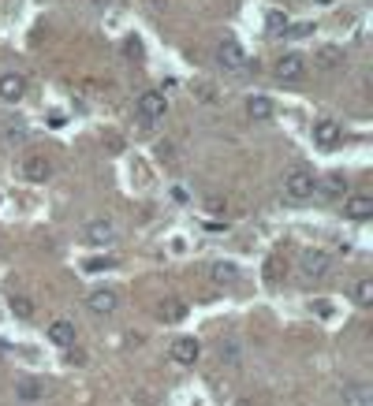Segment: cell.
<instances>
[{"label": "cell", "mask_w": 373, "mask_h": 406, "mask_svg": "<svg viewBox=\"0 0 373 406\" xmlns=\"http://www.w3.org/2000/svg\"><path fill=\"white\" fill-rule=\"evenodd\" d=\"M272 112H276V105H272V97H265V94H258V97H250L247 101V116L250 119H272Z\"/></svg>", "instance_id": "e0dca14e"}, {"label": "cell", "mask_w": 373, "mask_h": 406, "mask_svg": "<svg viewBox=\"0 0 373 406\" xmlns=\"http://www.w3.org/2000/svg\"><path fill=\"white\" fill-rule=\"evenodd\" d=\"M314 68L317 71L343 68V49H340V45H317V49H314Z\"/></svg>", "instance_id": "7c38bea8"}, {"label": "cell", "mask_w": 373, "mask_h": 406, "mask_svg": "<svg viewBox=\"0 0 373 406\" xmlns=\"http://www.w3.org/2000/svg\"><path fill=\"white\" fill-rule=\"evenodd\" d=\"M49 343H57L60 350H68L71 343H75V325H71V321H63V317H57L49 325Z\"/></svg>", "instance_id": "5bb4252c"}, {"label": "cell", "mask_w": 373, "mask_h": 406, "mask_svg": "<svg viewBox=\"0 0 373 406\" xmlns=\"http://www.w3.org/2000/svg\"><path fill=\"white\" fill-rule=\"evenodd\" d=\"M209 276H213V283H239V265L213 261V265H209Z\"/></svg>", "instance_id": "ac0fdd59"}, {"label": "cell", "mask_w": 373, "mask_h": 406, "mask_svg": "<svg viewBox=\"0 0 373 406\" xmlns=\"http://www.w3.org/2000/svg\"><path fill=\"white\" fill-rule=\"evenodd\" d=\"M314 309L321 313V317H332V302H325V298H317V302H314Z\"/></svg>", "instance_id": "f546056e"}, {"label": "cell", "mask_w": 373, "mask_h": 406, "mask_svg": "<svg viewBox=\"0 0 373 406\" xmlns=\"http://www.w3.org/2000/svg\"><path fill=\"white\" fill-rule=\"evenodd\" d=\"M172 201H179V205H187V201H190V194H187L183 187H172Z\"/></svg>", "instance_id": "f1b7e54d"}, {"label": "cell", "mask_w": 373, "mask_h": 406, "mask_svg": "<svg viewBox=\"0 0 373 406\" xmlns=\"http://www.w3.org/2000/svg\"><path fill=\"white\" fill-rule=\"evenodd\" d=\"M284 194H288L291 201L314 198V194H317V175L306 172V168H291V172L284 175Z\"/></svg>", "instance_id": "6da1fadb"}, {"label": "cell", "mask_w": 373, "mask_h": 406, "mask_svg": "<svg viewBox=\"0 0 373 406\" xmlns=\"http://www.w3.org/2000/svg\"><path fill=\"white\" fill-rule=\"evenodd\" d=\"M8 142H23V123H8Z\"/></svg>", "instance_id": "83f0119b"}, {"label": "cell", "mask_w": 373, "mask_h": 406, "mask_svg": "<svg viewBox=\"0 0 373 406\" xmlns=\"http://www.w3.org/2000/svg\"><path fill=\"white\" fill-rule=\"evenodd\" d=\"M41 395H45V384L41 380H30V376L15 380V399H19V403H38Z\"/></svg>", "instance_id": "9a60e30c"}, {"label": "cell", "mask_w": 373, "mask_h": 406, "mask_svg": "<svg viewBox=\"0 0 373 406\" xmlns=\"http://www.w3.org/2000/svg\"><path fill=\"white\" fill-rule=\"evenodd\" d=\"M265 23H269V30H272V34L288 30V15H284V12H269V19H265Z\"/></svg>", "instance_id": "cb8c5ba5"}, {"label": "cell", "mask_w": 373, "mask_h": 406, "mask_svg": "<svg viewBox=\"0 0 373 406\" xmlns=\"http://www.w3.org/2000/svg\"><path fill=\"white\" fill-rule=\"evenodd\" d=\"M187 317V306L179 298H165L161 302V321H183Z\"/></svg>", "instance_id": "ffe728a7"}, {"label": "cell", "mask_w": 373, "mask_h": 406, "mask_svg": "<svg viewBox=\"0 0 373 406\" xmlns=\"http://www.w3.org/2000/svg\"><path fill=\"white\" fill-rule=\"evenodd\" d=\"M168 358L176 365H194L198 358H202V343H198V339H190V336H183V339H176V343H172Z\"/></svg>", "instance_id": "52a82bcc"}, {"label": "cell", "mask_w": 373, "mask_h": 406, "mask_svg": "<svg viewBox=\"0 0 373 406\" xmlns=\"http://www.w3.org/2000/svg\"><path fill=\"white\" fill-rule=\"evenodd\" d=\"M0 354H8V343H4V339H0Z\"/></svg>", "instance_id": "1f68e13d"}, {"label": "cell", "mask_w": 373, "mask_h": 406, "mask_svg": "<svg viewBox=\"0 0 373 406\" xmlns=\"http://www.w3.org/2000/svg\"><path fill=\"white\" fill-rule=\"evenodd\" d=\"M343 216L354 220V224L370 220L373 216V198L370 194H347V198H343Z\"/></svg>", "instance_id": "ba28073f"}, {"label": "cell", "mask_w": 373, "mask_h": 406, "mask_svg": "<svg viewBox=\"0 0 373 406\" xmlns=\"http://www.w3.org/2000/svg\"><path fill=\"white\" fill-rule=\"evenodd\" d=\"M86 306H90V313H116V306H120V294H116L112 287H97V291H90L86 294Z\"/></svg>", "instance_id": "30bf717a"}, {"label": "cell", "mask_w": 373, "mask_h": 406, "mask_svg": "<svg viewBox=\"0 0 373 406\" xmlns=\"http://www.w3.org/2000/svg\"><path fill=\"white\" fill-rule=\"evenodd\" d=\"M123 57L127 60H142V41L139 38H127L123 41Z\"/></svg>", "instance_id": "603a6c76"}, {"label": "cell", "mask_w": 373, "mask_h": 406, "mask_svg": "<svg viewBox=\"0 0 373 406\" xmlns=\"http://www.w3.org/2000/svg\"><path fill=\"white\" fill-rule=\"evenodd\" d=\"M83 238L90 246H108L116 238V224L112 220H90V224L83 227Z\"/></svg>", "instance_id": "9c48e42d"}, {"label": "cell", "mask_w": 373, "mask_h": 406, "mask_svg": "<svg viewBox=\"0 0 373 406\" xmlns=\"http://www.w3.org/2000/svg\"><path fill=\"white\" fill-rule=\"evenodd\" d=\"M354 302H359L362 309L373 306V280H366V276H362V280L354 283Z\"/></svg>", "instance_id": "7402d4cb"}, {"label": "cell", "mask_w": 373, "mask_h": 406, "mask_svg": "<svg viewBox=\"0 0 373 406\" xmlns=\"http://www.w3.org/2000/svg\"><path fill=\"white\" fill-rule=\"evenodd\" d=\"M221 358H224V362H239V347H235V343H221Z\"/></svg>", "instance_id": "4316f807"}, {"label": "cell", "mask_w": 373, "mask_h": 406, "mask_svg": "<svg viewBox=\"0 0 373 406\" xmlns=\"http://www.w3.org/2000/svg\"><path fill=\"white\" fill-rule=\"evenodd\" d=\"M26 94V79L19 71H8V75H0V101H8V105H15V101H23Z\"/></svg>", "instance_id": "8fae6325"}, {"label": "cell", "mask_w": 373, "mask_h": 406, "mask_svg": "<svg viewBox=\"0 0 373 406\" xmlns=\"http://www.w3.org/2000/svg\"><path fill=\"white\" fill-rule=\"evenodd\" d=\"M216 60H221V68H224V71H243V68H250L247 49H243L239 41H232V38L216 45Z\"/></svg>", "instance_id": "277c9868"}, {"label": "cell", "mask_w": 373, "mask_h": 406, "mask_svg": "<svg viewBox=\"0 0 373 406\" xmlns=\"http://www.w3.org/2000/svg\"><path fill=\"white\" fill-rule=\"evenodd\" d=\"M343 399L351 406H366L370 403V384H347L343 387Z\"/></svg>", "instance_id": "44dd1931"}, {"label": "cell", "mask_w": 373, "mask_h": 406, "mask_svg": "<svg viewBox=\"0 0 373 406\" xmlns=\"http://www.w3.org/2000/svg\"><path fill=\"white\" fill-rule=\"evenodd\" d=\"M194 94H198V97H202V101H216V90H213V86H198V90H194Z\"/></svg>", "instance_id": "4dcf8cb0"}, {"label": "cell", "mask_w": 373, "mask_h": 406, "mask_svg": "<svg viewBox=\"0 0 373 406\" xmlns=\"http://www.w3.org/2000/svg\"><path fill=\"white\" fill-rule=\"evenodd\" d=\"M310 30H314L310 23H288V30H284V34H288V38H306Z\"/></svg>", "instance_id": "d4e9b609"}, {"label": "cell", "mask_w": 373, "mask_h": 406, "mask_svg": "<svg viewBox=\"0 0 373 406\" xmlns=\"http://www.w3.org/2000/svg\"><path fill=\"white\" fill-rule=\"evenodd\" d=\"M317 194H325V198H343V194H347V179H343L340 172L325 175V179H317Z\"/></svg>", "instance_id": "2e32d148"}, {"label": "cell", "mask_w": 373, "mask_h": 406, "mask_svg": "<svg viewBox=\"0 0 373 406\" xmlns=\"http://www.w3.org/2000/svg\"><path fill=\"white\" fill-rule=\"evenodd\" d=\"M314 142L321 145V150H336V145L343 142V127L336 123V119H317L314 123Z\"/></svg>", "instance_id": "8992f818"}, {"label": "cell", "mask_w": 373, "mask_h": 406, "mask_svg": "<svg viewBox=\"0 0 373 406\" xmlns=\"http://www.w3.org/2000/svg\"><path fill=\"white\" fill-rule=\"evenodd\" d=\"M329 269H332V257L325 250H303L299 254V272H303V280H321Z\"/></svg>", "instance_id": "3957f363"}, {"label": "cell", "mask_w": 373, "mask_h": 406, "mask_svg": "<svg viewBox=\"0 0 373 406\" xmlns=\"http://www.w3.org/2000/svg\"><path fill=\"white\" fill-rule=\"evenodd\" d=\"M112 265H116V257H105V261H101V257H90L86 269H90V272H97V269H112Z\"/></svg>", "instance_id": "484cf974"}, {"label": "cell", "mask_w": 373, "mask_h": 406, "mask_svg": "<svg viewBox=\"0 0 373 406\" xmlns=\"http://www.w3.org/2000/svg\"><path fill=\"white\" fill-rule=\"evenodd\" d=\"M168 112V101L161 90H145V94L139 97V116L145 119V123H157V119H165Z\"/></svg>", "instance_id": "5b68a950"}, {"label": "cell", "mask_w": 373, "mask_h": 406, "mask_svg": "<svg viewBox=\"0 0 373 406\" xmlns=\"http://www.w3.org/2000/svg\"><path fill=\"white\" fill-rule=\"evenodd\" d=\"M314 4H336V0H314Z\"/></svg>", "instance_id": "d6a6232c"}, {"label": "cell", "mask_w": 373, "mask_h": 406, "mask_svg": "<svg viewBox=\"0 0 373 406\" xmlns=\"http://www.w3.org/2000/svg\"><path fill=\"white\" fill-rule=\"evenodd\" d=\"M306 71H310V60H306L303 52H284V57L276 60V79L280 82H303Z\"/></svg>", "instance_id": "7a4b0ae2"}, {"label": "cell", "mask_w": 373, "mask_h": 406, "mask_svg": "<svg viewBox=\"0 0 373 406\" xmlns=\"http://www.w3.org/2000/svg\"><path fill=\"white\" fill-rule=\"evenodd\" d=\"M19 172H23V179H30V183H45L52 175V164L45 161V156H26Z\"/></svg>", "instance_id": "4fadbf2b"}, {"label": "cell", "mask_w": 373, "mask_h": 406, "mask_svg": "<svg viewBox=\"0 0 373 406\" xmlns=\"http://www.w3.org/2000/svg\"><path fill=\"white\" fill-rule=\"evenodd\" d=\"M8 309H12L19 321H30L34 317V302L26 298V294H12V298H8Z\"/></svg>", "instance_id": "d6986e66"}]
</instances>
